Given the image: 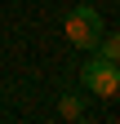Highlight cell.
Wrapping results in <instances>:
<instances>
[{
	"instance_id": "1",
	"label": "cell",
	"mask_w": 120,
	"mask_h": 124,
	"mask_svg": "<svg viewBox=\"0 0 120 124\" xmlns=\"http://www.w3.org/2000/svg\"><path fill=\"white\" fill-rule=\"evenodd\" d=\"M62 31H67V40L76 44V49L94 53L107 27H102V18H98V9H94V5H76V9H67V18H62Z\"/></svg>"
},
{
	"instance_id": "2",
	"label": "cell",
	"mask_w": 120,
	"mask_h": 124,
	"mask_svg": "<svg viewBox=\"0 0 120 124\" xmlns=\"http://www.w3.org/2000/svg\"><path fill=\"white\" fill-rule=\"evenodd\" d=\"M80 84L94 93V98H116V93H120V62L94 53V58L80 67Z\"/></svg>"
},
{
	"instance_id": "3",
	"label": "cell",
	"mask_w": 120,
	"mask_h": 124,
	"mask_svg": "<svg viewBox=\"0 0 120 124\" xmlns=\"http://www.w3.org/2000/svg\"><path fill=\"white\" fill-rule=\"evenodd\" d=\"M94 53H102V58L120 62V31H102V40H98V49H94Z\"/></svg>"
},
{
	"instance_id": "4",
	"label": "cell",
	"mask_w": 120,
	"mask_h": 124,
	"mask_svg": "<svg viewBox=\"0 0 120 124\" xmlns=\"http://www.w3.org/2000/svg\"><path fill=\"white\" fill-rule=\"evenodd\" d=\"M58 115H62V120H80V115H85V102L76 98V93H67V98L58 102Z\"/></svg>"
}]
</instances>
